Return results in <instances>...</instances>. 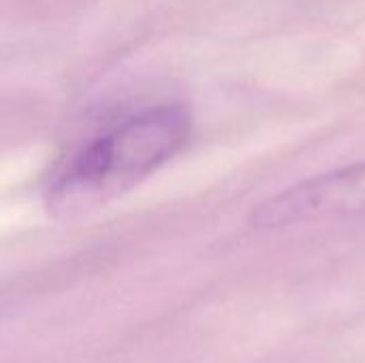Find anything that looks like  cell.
<instances>
[{
	"label": "cell",
	"instance_id": "obj_1",
	"mask_svg": "<svg viewBox=\"0 0 365 363\" xmlns=\"http://www.w3.org/2000/svg\"><path fill=\"white\" fill-rule=\"evenodd\" d=\"M182 105H158L133 113L83 145L49 188V208L75 216L133 188L173 158L190 137Z\"/></svg>",
	"mask_w": 365,
	"mask_h": 363
},
{
	"label": "cell",
	"instance_id": "obj_2",
	"mask_svg": "<svg viewBox=\"0 0 365 363\" xmlns=\"http://www.w3.org/2000/svg\"><path fill=\"white\" fill-rule=\"evenodd\" d=\"M364 210L365 160L314 175L278 193L257 208L252 225L257 229H282Z\"/></svg>",
	"mask_w": 365,
	"mask_h": 363
}]
</instances>
